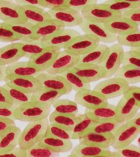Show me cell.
Segmentation results:
<instances>
[{"mask_svg": "<svg viewBox=\"0 0 140 157\" xmlns=\"http://www.w3.org/2000/svg\"><path fill=\"white\" fill-rule=\"evenodd\" d=\"M97 120L87 115L80 114V119L72 131V140H79L88 132L92 124Z\"/></svg>", "mask_w": 140, "mask_h": 157, "instance_id": "d6a6232c", "label": "cell"}, {"mask_svg": "<svg viewBox=\"0 0 140 157\" xmlns=\"http://www.w3.org/2000/svg\"><path fill=\"white\" fill-rule=\"evenodd\" d=\"M80 59V56L70 54L64 50L61 51L52 65L45 71L49 74L60 75L72 69L79 62Z\"/></svg>", "mask_w": 140, "mask_h": 157, "instance_id": "7c38bea8", "label": "cell"}, {"mask_svg": "<svg viewBox=\"0 0 140 157\" xmlns=\"http://www.w3.org/2000/svg\"><path fill=\"white\" fill-rule=\"evenodd\" d=\"M45 136H52L64 140H72V132L61 126L50 124Z\"/></svg>", "mask_w": 140, "mask_h": 157, "instance_id": "ee69618b", "label": "cell"}, {"mask_svg": "<svg viewBox=\"0 0 140 157\" xmlns=\"http://www.w3.org/2000/svg\"><path fill=\"white\" fill-rule=\"evenodd\" d=\"M140 108L134 99L123 96L116 105L117 121L122 124L126 122L138 113Z\"/></svg>", "mask_w": 140, "mask_h": 157, "instance_id": "d6986e66", "label": "cell"}, {"mask_svg": "<svg viewBox=\"0 0 140 157\" xmlns=\"http://www.w3.org/2000/svg\"><path fill=\"white\" fill-rule=\"evenodd\" d=\"M6 23V25L18 35L21 36V42H29L35 39L34 25L29 21L17 24Z\"/></svg>", "mask_w": 140, "mask_h": 157, "instance_id": "1f68e13d", "label": "cell"}, {"mask_svg": "<svg viewBox=\"0 0 140 157\" xmlns=\"http://www.w3.org/2000/svg\"><path fill=\"white\" fill-rule=\"evenodd\" d=\"M60 51L59 48L47 47L39 54L29 58L28 62L41 73L52 65Z\"/></svg>", "mask_w": 140, "mask_h": 157, "instance_id": "e0dca14e", "label": "cell"}, {"mask_svg": "<svg viewBox=\"0 0 140 157\" xmlns=\"http://www.w3.org/2000/svg\"><path fill=\"white\" fill-rule=\"evenodd\" d=\"M16 108L15 105L10 107H0V117L11 118L15 120L14 113Z\"/></svg>", "mask_w": 140, "mask_h": 157, "instance_id": "db71d44e", "label": "cell"}, {"mask_svg": "<svg viewBox=\"0 0 140 157\" xmlns=\"http://www.w3.org/2000/svg\"><path fill=\"white\" fill-rule=\"evenodd\" d=\"M99 44L100 40L94 35H80L66 45L64 50L70 54L81 56L92 51Z\"/></svg>", "mask_w": 140, "mask_h": 157, "instance_id": "3957f363", "label": "cell"}, {"mask_svg": "<svg viewBox=\"0 0 140 157\" xmlns=\"http://www.w3.org/2000/svg\"><path fill=\"white\" fill-rule=\"evenodd\" d=\"M27 157H51L59 156V153L40 146L38 143L26 150Z\"/></svg>", "mask_w": 140, "mask_h": 157, "instance_id": "7bdbcfd3", "label": "cell"}, {"mask_svg": "<svg viewBox=\"0 0 140 157\" xmlns=\"http://www.w3.org/2000/svg\"><path fill=\"white\" fill-rule=\"evenodd\" d=\"M65 29L63 23L53 19H50L34 25L36 40L48 37L60 30Z\"/></svg>", "mask_w": 140, "mask_h": 157, "instance_id": "7402d4cb", "label": "cell"}, {"mask_svg": "<svg viewBox=\"0 0 140 157\" xmlns=\"http://www.w3.org/2000/svg\"><path fill=\"white\" fill-rule=\"evenodd\" d=\"M5 73L6 76L36 77L40 72L28 61H18L6 66Z\"/></svg>", "mask_w": 140, "mask_h": 157, "instance_id": "484cf974", "label": "cell"}, {"mask_svg": "<svg viewBox=\"0 0 140 157\" xmlns=\"http://www.w3.org/2000/svg\"><path fill=\"white\" fill-rule=\"evenodd\" d=\"M75 102L87 109H93L105 106L109 104L107 99L95 90L83 89L76 92Z\"/></svg>", "mask_w": 140, "mask_h": 157, "instance_id": "9c48e42d", "label": "cell"}, {"mask_svg": "<svg viewBox=\"0 0 140 157\" xmlns=\"http://www.w3.org/2000/svg\"><path fill=\"white\" fill-rule=\"evenodd\" d=\"M2 86L6 89L9 95L14 102V105L17 107L31 101V95L23 92L18 89L10 86L5 83Z\"/></svg>", "mask_w": 140, "mask_h": 157, "instance_id": "f35d334b", "label": "cell"}, {"mask_svg": "<svg viewBox=\"0 0 140 157\" xmlns=\"http://www.w3.org/2000/svg\"><path fill=\"white\" fill-rule=\"evenodd\" d=\"M27 157L26 150L22 149L19 146L16 147L8 152L0 154V157Z\"/></svg>", "mask_w": 140, "mask_h": 157, "instance_id": "f5cc1de1", "label": "cell"}, {"mask_svg": "<svg viewBox=\"0 0 140 157\" xmlns=\"http://www.w3.org/2000/svg\"><path fill=\"white\" fill-rule=\"evenodd\" d=\"M81 14L83 19L88 21L103 24L122 17L121 12L111 10L98 3L87 6L81 11Z\"/></svg>", "mask_w": 140, "mask_h": 157, "instance_id": "277c9868", "label": "cell"}, {"mask_svg": "<svg viewBox=\"0 0 140 157\" xmlns=\"http://www.w3.org/2000/svg\"><path fill=\"white\" fill-rule=\"evenodd\" d=\"M20 43L21 50L24 54V57L30 58L44 52L47 48L43 46L40 40L29 42H21Z\"/></svg>", "mask_w": 140, "mask_h": 157, "instance_id": "74e56055", "label": "cell"}, {"mask_svg": "<svg viewBox=\"0 0 140 157\" xmlns=\"http://www.w3.org/2000/svg\"><path fill=\"white\" fill-rule=\"evenodd\" d=\"M20 7L26 20L34 25L52 19L47 11L40 7L30 5H23Z\"/></svg>", "mask_w": 140, "mask_h": 157, "instance_id": "4316f807", "label": "cell"}, {"mask_svg": "<svg viewBox=\"0 0 140 157\" xmlns=\"http://www.w3.org/2000/svg\"><path fill=\"white\" fill-rule=\"evenodd\" d=\"M116 41L122 46L134 47H140V31L117 35Z\"/></svg>", "mask_w": 140, "mask_h": 157, "instance_id": "60d3db41", "label": "cell"}, {"mask_svg": "<svg viewBox=\"0 0 140 157\" xmlns=\"http://www.w3.org/2000/svg\"><path fill=\"white\" fill-rule=\"evenodd\" d=\"M123 96L131 98L135 100L138 106L140 107V88L136 86H128Z\"/></svg>", "mask_w": 140, "mask_h": 157, "instance_id": "681fc988", "label": "cell"}, {"mask_svg": "<svg viewBox=\"0 0 140 157\" xmlns=\"http://www.w3.org/2000/svg\"><path fill=\"white\" fill-rule=\"evenodd\" d=\"M80 119V114L76 116L58 113L54 111L49 115L50 124L61 126L68 131H71Z\"/></svg>", "mask_w": 140, "mask_h": 157, "instance_id": "f546056e", "label": "cell"}, {"mask_svg": "<svg viewBox=\"0 0 140 157\" xmlns=\"http://www.w3.org/2000/svg\"><path fill=\"white\" fill-rule=\"evenodd\" d=\"M50 125L49 119L45 118L38 121L29 122L20 136L18 146L27 150L39 143L45 135Z\"/></svg>", "mask_w": 140, "mask_h": 157, "instance_id": "7a4b0ae2", "label": "cell"}, {"mask_svg": "<svg viewBox=\"0 0 140 157\" xmlns=\"http://www.w3.org/2000/svg\"><path fill=\"white\" fill-rule=\"evenodd\" d=\"M13 105L14 102L8 91L2 86H0V107H10Z\"/></svg>", "mask_w": 140, "mask_h": 157, "instance_id": "f907efd6", "label": "cell"}, {"mask_svg": "<svg viewBox=\"0 0 140 157\" xmlns=\"http://www.w3.org/2000/svg\"><path fill=\"white\" fill-rule=\"evenodd\" d=\"M0 1H13L14 0H0Z\"/></svg>", "mask_w": 140, "mask_h": 157, "instance_id": "94428289", "label": "cell"}, {"mask_svg": "<svg viewBox=\"0 0 140 157\" xmlns=\"http://www.w3.org/2000/svg\"><path fill=\"white\" fill-rule=\"evenodd\" d=\"M14 125H16L14 119L0 117V133L9 127Z\"/></svg>", "mask_w": 140, "mask_h": 157, "instance_id": "11a10c76", "label": "cell"}, {"mask_svg": "<svg viewBox=\"0 0 140 157\" xmlns=\"http://www.w3.org/2000/svg\"><path fill=\"white\" fill-rule=\"evenodd\" d=\"M71 70L82 79L89 83L105 78L106 77V72L100 65L78 63Z\"/></svg>", "mask_w": 140, "mask_h": 157, "instance_id": "5bb4252c", "label": "cell"}, {"mask_svg": "<svg viewBox=\"0 0 140 157\" xmlns=\"http://www.w3.org/2000/svg\"><path fill=\"white\" fill-rule=\"evenodd\" d=\"M126 123L130 125H134L140 128V113L138 112L130 120L126 122Z\"/></svg>", "mask_w": 140, "mask_h": 157, "instance_id": "6f0895ef", "label": "cell"}, {"mask_svg": "<svg viewBox=\"0 0 140 157\" xmlns=\"http://www.w3.org/2000/svg\"><path fill=\"white\" fill-rule=\"evenodd\" d=\"M124 52L122 46L118 43L109 47L106 56L100 64L106 72L105 78H108L114 76L121 67Z\"/></svg>", "mask_w": 140, "mask_h": 157, "instance_id": "8992f818", "label": "cell"}, {"mask_svg": "<svg viewBox=\"0 0 140 157\" xmlns=\"http://www.w3.org/2000/svg\"><path fill=\"white\" fill-rule=\"evenodd\" d=\"M122 123L115 120H97L88 131L98 133H113Z\"/></svg>", "mask_w": 140, "mask_h": 157, "instance_id": "e575fe53", "label": "cell"}, {"mask_svg": "<svg viewBox=\"0 0 140 157\" xmlns=\"http://www.w3.org/2000/svg\"><path fill=\"white\" fill-rule=\"evenodd\" d=\"M85 113L96 120H115L117 121L116 105L112 104H109L107 105L96 108H86Z\"/></svg>", "mask_w": 140, "mask_h": 157, "instance_id": "83f0119b", "label": "cell"}, {"mask_svg": "<svg viewBox=\"0 0 140 157\" xmlns=\"http://www.w3.org/2000/svg\"><path fill=\"white\" fill-rule=\"evenodd\" d=\"M6 67V66L0 65V81L4 82V79L6 76L5 73Z\"/></svg>", "mask_w": 140, "mask_h": 157, "instance_id": "680465c9", "label": "cell"}, {"mask_svg": "<svg viewBox=\"0 0 140 157\" xmlns=\"http://www.w3.org/2000/svg\"><path fill=\"white\" fill-rule=\"evenodd\" d=\"M51 106L48 103L37 101L27 102L16 108L14 119L29 123L43 120L50 115Z\"/></svg>", "mask_w": 140, "mask_h": 157, "instance_id": "6da1fadb", "label": "cell"}, {"mask_svg": "<svg viewBox=\"0 0 140 157\" xmlns=\"http://www.w3.org/2000/svg\"><path fill=\"white\" fill-rule=\"evenodd\" d=\"M79 26L85 34L94 35L99 39L100 42L110 44L116 41L117 35L109 31L103 23L91 22L83 19Z\"/></svg>", "mask_w": 140, "mask_h": 157, "instance_id": "4fadbf2b", "label": "cell"}, {"mask_svg": "<svg viewBox=\"0 0 140 157\" xmlns=\"http://www.w3.org/2000/svg\"><path fill=\"white\" fill-rule=\"evenodd\" d=\"M115 1L126 2H132V3H137V2H140V0H115Z\"/></svg>", "mask_w": 140, "mask_h": 157, "instance_id": "91938a15", "label": "cell"}, {"mask_svg": "<svg viewBox=\"0 0 140 157\" xmlns=\"http://www.w3.org/2000/svg\"><path fill=\"white\" fill-rule=\"evenodd\" d=\"M21 130L16 125L10 126L0 133V154L18 146Z\"/></svg>", "mask_w": 140, "mask_h": 157, "instance_id": "44dd1931", "label": "cell"}, {"mask_svg": "<svg viewBox=\"0 0 140 157\" xmlns=\"http://www.w3.org/2000/svg\"><path fill=\"white\" fill-rule=\"evenodd\" d=\"M122 64L140 68V47H131L130 51L124 52Z\"/></svg>", "mask_w": 140, "mask_h": 157, "instance_id": "b9f144b4", "label": "cell"}, {"mask_svg": "<svg viewBox=\"0 0 140 157\" xmlns=\"http://www.w3.org/2000/svg\"><path fill=\"white\" fill-rule=\"evenodd\" d=\"M122 17L140 26V7L133 8L124 11L122 13Z\"/></svg>", "mask_w": 140, "mask_h": 157, "instance_id": "c3c4849f", "label": "cell"}, {"mask_svg": "<svg viewBox=\"0 0 140 157\" xmlns=\"http://www.w3.org/2000/svg\"><path fill=\"white\" fill-rule=\"evenodd\" d=\"M109 46L99 44L91 52L80 56L79 63L100 65L106 56Z\"/></svg>", "mask_w": 140, "mask_h": 157, "instance_id": "f1b7e54d", "label": "cell"}, {"mask_svg": "<svg viewBox=\"0 0 140 157\" xmlns=\"http://www.w3.org/2000/svg\"><path fill=\"white\" fill-rule=\"evenodd\" d=\"M13 1L20 6L30 5L44 8L40 0H14Z\"/></svg>", "mask_w": 140, "mask_h": 157, "instance_id": "9f6ffc18", "label": "cell"}, {"mask_svg": "<svg viewBox=\"0 0 140 157\" xmlns=\"http://www.w3.org/2000/svg\"><path fill=\"white\" fill-rule=\"evenodd\" d=\"M44 8L49 10L66 6L68 0H40Z\"/></svg>", "mask_w": 140, "mask_h": 157, "instance_id": "816d5d0a", "label": "cell"}, {"mask_svg": "<svg viewBox=\"0 0 140 157\" xmlns=\"http://www.w3.org/2000/svg\"><path fill=\"white\" fill-rule=\"evenodd\" d=\"M116 152L122 157H140V148L134 144H128L123 147L116 149Z\"/></svg>", "mask_w": 140, "mask_h": 157, "instance_id": "bcb514c9", "label": "cell"}, {"mask_svg": "<svg viewBox=\"0 0 140 157\" xmlns=\"http://www.w3.org/2000/svg\"><path fill=\"white\" fill-rule=\"evenodd\" d=\"M63 95L59 91L43 87L40 91L31 95V101L52 105L56 100L59 99Z\"/></svg>", "mask_w": 140, "mask_h": 157, "instance_id": "836d02e7", "label": "cell"}, {"mask_svg": "<svg viewBox=\"0 0 140 157\" xmlns=\"http://www.w3.org/2000/svg\"><path fill=\"white\" fill-rule=\"evenodd\" d=\"M54 111L58 113L76 116L79 112L78 104L74 101L67 99H59L52 104Z\"/></svg>", "mask_w": 140, "mask_h": 157, "instance_id": "d590c367", "label": "cell"}, {"mask_svg": "<svg viewBox=\"0 0 140 157\" xmlns=\"http://www.w3.org/2000/svg\"><path fill=\"white\" fill-rule=\"evenodd\" d=\"M0 20L9 24L27 21L22 14L20 6L11 1H0Z\"/></svg>", "mask_w": 140, "mask_h": 157, "instance_id": "8fae6325", "label": "cell"}, {"mask_svg": "<svg viewBox=\"0 0 140 157\" xmlns=\"http://www.w3.org/2000/svg\"><path fill=\"white\" fill-rule=\"evenodd\" d=\"M36 78L44 87L57 90L63 95H67L72 90L71 86L61 75L41 72Z\"/></svg>", "mask_w": 140, "mask_h": 157, "instance_id": "9a60e30c", "label": "cell"}, {"mask_svg": "<svg viewBox=\"0 0 140 157\" xmlns=\"http://www.w3.org/2000/svg\"><path fill=\"white\" fill-rule=\"evenodd\" d=\"M65 79L74 91H80L83 89H91L90 83L82 79L71 70L66 71L60 74Z\"/></svg>", "mask_w": 140, "mask_h": 157, "instance_id": "8d00e7d4", "label": "cell"}, {"mask_svg": "<svg viewBox=\"0 0 140 157\" xmlns=\"http://www.w3.org/2000/svg\"><path fill=\"white\" fill-rule=\"evenodd\" d=\"M130 86L125 81L120 78H108L99 82L93 88L107 99L119 97L124 94Z\"/></svg>", "mask_w": 140, "mask_h": 157, "instance_id": "5b68a950", "label": "cell"}, {"mask_svg": "<svg viewBox=\"0 0 140 157\" xmlns=\"http://www.w3.org/2000/svg\"><path fill=\"white\" fill-rule=\"evenodd\" d=\"M100 4L104 8L111 10L121 12L122 13L124 11L129 9L140 7V2L132 3L115 0H107Z\"/></svg>", "mask_w": 140, "mask_h": 157, "instance_id": "ab89813d", "label": "cell"}, {"mask_svg": "<svg viewBox=\"0 0 140 157\" xmlns=\"http://www.w3.org/2000/svg\"><path fill=\"white\" fill-rule=\"evenodd\" d=\"M109 31L115 35H123L136 32L139 26L122 17L104 24Z\"/></svg>", "mask_w": 140, "mask_h": 157, "instance_id": "cb8c5ba5", "label": "cell"}, {"mask_svg": "<svg viewBox=\"0 0 140 157\" xmlns=\"http://www.w3.org/2000/svg\"><path fill=\"white\" fill-rule=\"evenodd\" d=\"M4 82L10 86L30 94L40 91L43 87L36 77L6 76Z\"/></svg>", "mask_w": 140, "mask_h": 157, "instance_id": "ba28073f", "label": "cell"}, {"mask_svg": "<svg viewBox=\"0 0 140 157\" xmlns=\"http://www.w3.org/2000/svg\"><path fill=\"white\" fill-rule=\"evenodd\" d=\"M140 133V128L126 123L122 124L113 132L115 142L112 147L116 150L127 146L132 144Z\"/></svg>", "mask_w": 140, "mask_h": 157, "instance_id": "30bf717a", "label": "cell"}, {"mask_svg": "<svg viewBox=\"0 0 140 157\" xmlns=\"http://www.w3.org/2000/svg\"><path fill=\"white\" fill-rule=\"evenodd\" d=\"M138 144H139V145H140V138H139V139H138Z\"/></svg>", "mask_w": 140, "mask_h": 157, "instance_id": "6125c7cd", "label": "cell"}, {"mask_svg": "<svg viewBox=\"0 0 140 157\" xmlns=\"http://www.w3.org/2000/svg\"><path fill=\"white\" fill-rule=\"evenodd\" d=\"M21 36L16 34L6 25L4 22H0V42H14L20 41Z\"/></svg>", "mask_w": 140, "mask_h": 157, "instance_id": "f6af8a7d", "label": "cell"}, {"mask_svg": "<svg viewBox=\"0 0 140 157\" xmlns=\"http://www.w3.org/2000/svg\"><path fill=\"white\" fill-rule=\"evenodd\" d=\"M38 144L57 153H65L71 150L73 144L71 140H64L52 136H45Z\"/></svg>", "mask_w": 140, "mask_h": 157, "instance_id": "d4e9b609", "label": "cell"}, {"mask_svg": "<svg viewBox=\"0 0 140 157\" xmlns=\"http://www.w3.org/2000/svg\"><path fill=\"white\" fill-rule=\"evenodd\" d=\"M20 43H14L0 48V65L7 66L24 57Z\"/></svg>", "mask_w": 140, "mask_h": 157, "instance_id": "603a6c76", "label": "cell"}, {"mask_svg": "<svg viewBox=\"0 0 140 157\" xmlns=\"http://www.w3.org/2000/svg\"><path fill=\"white\" fill-rule=\"evenodd\" d=\"M80 143L102 148L112 147L115 142L113 133H98L89 132L79 139Z\"/></svg>", "mask_w": 140, "mask_h": 157, "instance_id": "ffe728a7", "label": "cell"}, {"mask_svg": "<svg viewBox=\"0 0 140 157\" xmlns=\"http://www.w3.org/2000/svg\"><path fill=\"white\" fill-rule=\"evenodd\" d=\"M80 35L78 31L71 29H62L55 34L41 39V44L45 47L64 48L77 36Z\"/></svg>", "mask_w": 140, "mask_h": 157, "instance_id": "2e32d148", "label": "cell"}, {"mask_svg": "<svg viewBox=\"0 0 140 157\" xmlns=\"http://www.w3.org/2000/svg\"><path fill=\"white\" fill-rule=\"evenodd\" d=\"M69 157H120L116 151H112L109 148H102L84 144L79 143L72 150Z\"/></svg>", "mask_w": 140, "mask_h": 157, "instance_id": "ac0fdd59", "label": "cell"}, {"mask_svg": "<svg viewBox=\"0 0 140 157\" xmlns=\"http://www.w3.org/2000/svg\"><path fill=\"white\" fill-rule=\"evenodd\" d=\"M47 12L52 19L60 21L65 27L79 26L84 19L81 12L67 6L51 9Z\"/></svg>", "mask_w": 140, "mask_h": 157, "instance_id": "52a82bcc", "label": "cell"}, {"mask_svg": "<svg viewBox=\"0 0 140 157\" xmlns=\"http://www.w3.org/2000/svg\"><path fill=\"white\" fill-rule=\"evenodd\" d=\"M98 0H68L66 6L81 12L83 9L91 4H95Z\"/></svg>", "mask_w": 140, "mask_h": 157, "instance_id": "7dc6e473", "label": "cell"}, {"mask_svg": "<svg viewBox=\"0 0 140 157\" xmlns=\"http://www.w3.org/2000/svg\"><path fill=\"white\" fill-rule=\"evenodd\" d=\"M115 78L125 81L129 85L140 82V68L131 65L120 67L114 75Z\"/></svg>", "mask_w": 140, "mask_h": 157, "instance_id": "4dcf8cb0", "label": "cell"}]
</instances>
